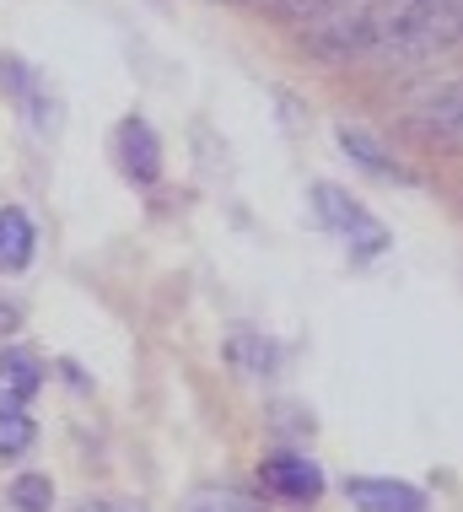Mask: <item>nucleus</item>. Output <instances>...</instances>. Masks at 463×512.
Wrapping results in <instances>:
<instances>
[{"mask_svg": "<svg viewBox=\"0 0 463 512\" xmlns=\"http://www.w3.org/2000/svg\"><path fill=\"white\" fill-rule=\"evenodd\" d=\"M17 324H22V308H17L11 297H0V335H11Z\"/></svg>", "mask_w": 463, "mask_h": 512, "instance_id": "16", "label": "nucleus"}, {"mask_svg": "<svg viewBox=\"0 0 463 512\" xmlns=\"http://www.w3.org/2000/svg\"><path fill=\"white\" fill-rule=\"evenodd\" d=\"M463 44V0H377V60L420 65Z\"/></svg>", "mask_w": 463, "mask_h": 512, "instance_id": "1", "label": "nucleus"}, {"mask_svg": "<svg viewBox=\"0 0 463 512\" xmlns=\"http://www.w3.org/2000/svg\"><path fill=\"white\" fill-rule=\"evenodd\" d=\"M38 254V227L22 205H0V270L22 275Z\"/></svg>", "mask_w": 463, "mask_h": 512, "instance_id": "10", "label": "nucleus"}, {"mask_svg": "<svg viewBox=\"0 0 463 512\" xmlns=\"http://www.w3.org/2000/svg\"><path fill=\"white\" fill-rule=\"evenodd\" d=\"M114 157H119V168L130 184L140 189H151L162 178V141H157V130H151L140 114L130 119H119V135H114Z\"/></svg>", "mask_w": 463, "mask_h": 512, "instance_id": "5", "label": "nucleus"}, {"mask_svg": "<svg viewBox=\"0 0 463 512\" xmlns=\"http://www.w3.org/2000/svg\"><path fill=\"white\" fill-rule=\"evenodd\" d=\"M334 141H340V151L356 162L361 173L388 178V184H410V168H404V162H399L383 141H377L372 130H361V124H340V130H334Z\"/></svg>", "mask_w": 463, "mask_h": 512, "instance_id": "8", "label": "nucleus"}, {"mask_svg": "<svg viewBox=\"0 0 463 512\" xmlns=\"http://www.w3.org/2000/svg\"><path fill=\"white\" fill-rule=\"evenodd\" d=\"M38 442V426L27 410H0V464L22 459V453H33Z\"/></svg>", "mask_w": 463, "mask_h": 512, "instance_id": "12", "label": "nucleus"}, {"mask_svg": "<svg viewBox=\"0 0 463 512\" xmlns=\"http://www.w3.org/2000/svg\"><path fill=\"white\" fill-rule=\"evenodd\" d=\"M404 124H410L426 146L463 151V76L442 81V87H431V92H420V98L404 108Z\"/></svg>", "mask_w": 463, "mask_h": 512, "instance_id": "3", "label": "nucleus"}, {"mask_svg": "<svg viewBox=\"0 0 463 512\" xmlns=\"http://www.w3.org/2000/svg\"><path fill=\"white\" fill-rule=\"evenodd\" d=\"M44 389V362L27 345H6L0 351V410H27Z\"/></svg>", "mask_w": 463, "mask_h": 512, "instance_id": "9", "label": "nucleus"}, {"mask_svg": "<svg viewBox=\"0 0 463 512\" xmlns=\"http://www.w3.org/2000/svg\"><path fill=\"white\" fill-rule=\"evenodd\" d=\"M184 512H264V502L237 486H194L184 496Z\"/></svg>", "mask_w": 463, "mask_h": 512, "instance_id": "11", "label": "nucleus"}, {"mask_svg": "<svg viewBox=\"0 0 463 512\" xmlns=\"http://www.w3.org/2000/svg\"><path fill=\"white\" fill-rule=\"evenodd\" d=\"M70 512H146V507H135V502H119V496H92V502H76Z\"/></svg>", "mask_w": 463, "mask_h": 512, "instance_id": "15", "label": "nucleus"}, {"mask_svg": "<svg viewBox=\"0 0 463 512\" xmlns=\"http://www.w3.org/2000/svg\"><path fill=\"white\" fill-rule=\"evenodd\" d=\"M259 480H264V491L280 496V502H318V496H324V469L313 459H302V453H270V459L259 464Z\"/></svg>", "mask_w": 463, "mask_h": 512, "instance_id": "6", "label": "nucleus"}, {"mask_svg": "<svg viewBox=\"0 0 463 512\" xmlns=\"http://www.w3.org/2000/svg\"><path fill=\"white\" fill-rule=\"evenodd\" d=\"M340 491H345V502L356 507V512H426V491H415L410 480L350 475Z\"/></svg>", "mask_w": 463, "mask_h": 512, "instance_id": "7", "label": "nucleus"}, {"mask_svg": "<svg viewBox=\"0 0 463 512\" xmlns=\"http://www.w3.org/2000/svg\"><path fill=\"white\" fill-rule=\"evenodd\" d=\"M49 507H54L49 475H17L11 480V512H49Z\"/></svg>", "mask_w": 463, "mask_h": 512, "instance_id": "14", "label": "nucleus"}, {"mask_svg": "<svg viewBox=\"0 0 463 512\" xmlns=\"http://www.w3.org/2000/svg\"><path fill=\"white\" fill-rule=\"evenodd\" d=\"M0 87H6L11 103H17V114L27 119V130H33V135H54V124H60V103H54V92L44 87V76H38L33 65L0 60Z\"/></svg>", "mask_w": 463, "mask_h": 512, "instance_id": "4", "label": "nucleus"}, {"mask_svg": "<svg viewBox=\"0 0 463 512\" xmlns=\"http://www.w3.org/2000/svg\"><path fill=\"white\" fill-rule=\"evenodd\" d=\"M313 205H318V221L350 248V259H377L388 248V232H383V221H377L367 205H361L350 189L340 184H318L313 189Z\"/></svg>", "mask_w": 463, "mask_h": 512, "instance_id": "2", "label": "nucleus"}, {"mask_svg": "<svg viewBox=\"0 0 463 512\" xmlns=\"http://www.w3.org/2000/svg\"><path fill=\"white\" fill-rule=\"evenodd\" d=\"M227 356H232L243 372H254V378H264V372L280 367L275 340H264V335H232V351H227Z\"/></svg>", "mask_w": 463, "mask_h": 512, "instance_id": "13", "label": "nucleus"}]
</instances>
